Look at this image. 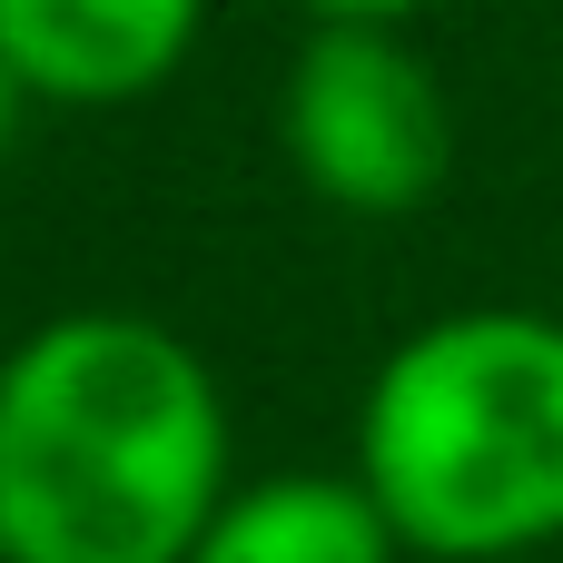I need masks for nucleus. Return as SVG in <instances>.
Wrapping results in <instances>:
<instances>
[{"mask_svg":"<svg viewBox=\"0 0 563 563\" xmlns=\"http://www.w3.org/2000/svg\"><path fill=\"white\" fill-rule=\"evenodd\" d=\"M188 563H406V534L386 525L356 465L346 475L287 465V475L228 485Z\"/></svg>","mask_w":563,"mask_h":563,"instance_id":"nucleus-5","label":"nucleus"},{"mask_svg":"<svg viewBox=\"0 0 563 563\" xmlns=\"http://www.w3.org/2000/svg\"><path fill=\"white\" fill-rule=\"evenodd\" d=\"M356 475L426 563L563 544V317L455 307L396 336L356 406Z\"/></svg>","mask_w":563,"mask_h":563,"instance_id":"nucleus-2","label":"nucleus"},{"mask_svg":"<svg viewBox=\"0 0 563 563\" xmlns=\"http://www.w3.org/2000/svg\"><path fill=\"white\" fill-rule=\"evenodd\" d=\"M287 168L346 218H416L455 178V99L386 20H307L277 89Z\"/></svg>","mask_w":563,"mask_h":563,"instance_id":"nucleus-3","label":"nucleus"},{"mask_svg":"<svg viewBox=\"0 0 563 563\" xmlns=\"http://www.w3.org/2000/svg\"><path fill=\"white\" fill-rule=\"evenodd\" d=\"M307 20H386V30H406V20H426L435 0H297Z\"/></svg>","mask_w":563,"mask_h":563,"instance_id":"nucleus-6","label":"nucleus"},{"mask_svg":"<svg viewBox=\"0 0 563 563\" xmlns=\"http://www.w3.org/2000/svg\"><path fill=\"white\" fill-rule=\"evenodd\" d=\"M238 485L218 366L139 317L69 307L0 356V554L188 563Z\"/></svg>","mask_w":563,"mask_h":563,"instance_id":"nucleus-1","label":"nucleus"},{"mask_svg":"<svg viewBox=\"0 0 563 563\" xmlns=\"http://www.w3.org/2000/svg\"><path fill=\"white\" fill-rule=\"evenodd\" d=\"M0 563H10V554H0Z\"/></svg>","mask_w":563,"mask_h":563,"instance_id":"nucleus-8","label":"nucleus"},{"mask_svg":"<svg viewBox=\"0 0 563 563\" xmlns=\"http://www.w3.org/2000/svg\"><path fill=\"white\" fill-rule=\"evenodd\" d=\"M20 119H30V89H20V69L0 59V158L20 148Z\"/></svg>","mask_w":563,"mask_h":563,"instance_id":"nucleus-7","label":"nucleus"},{"mask_svg":"<svg viewBox=\"0 0 563 563\" xmlns=\"http://www.w3.org/2000/svg\"><path fill=\"white\" fill-rule=\"evenodd\" d=\"M208 0H0V59L30 109H129L188 69Z\"/></svg>","mask_w":563,"mask_h":563,"instance_id":"nucleus-4","label":"nucleus"}]
</instances>
